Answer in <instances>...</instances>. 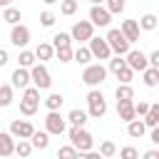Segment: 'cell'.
<instances>
[{
	"mask_svg": "<svg viewBox=\"0 0 159 159\" xmlns=\"http://www.w3.org/2000/svg\"><path fill=\"white\" fill-rule=\"evenodd\" d=\"M32 52H35V57H37L40 62H47V60H55V47H52L50 42H40V45H37V47H35Z\"/></svg>",
	"mask_w": 159,
	"mask_h": 159,
	"instance_id": "cell-21",
	"label": "cell"
},
{
	"mask_svg": "<svg viewBox=\"0 0 159 159\" xmlns=\"http://www.w3.org/2000/svg\"><path fill=\"white\" fill-rule=\"evenodd\" d=\"M142 82L147 87H157L159 84V67H144L142 70Z\"/></svg>",
	"mask_w": 159,
	"mask_h": 159,
	"instance_id": "cell-25",
	"label": "cell"
},
{
	"mask_svg": "<svg viewBox=\"0 0 159 159\" xmlns=\"http://www.w3.org/2000/svg\"><path fill=\"white\" fill-rule=\"evenodd\" d=\"M87 47H89V52H92V60H109L112 57V50H109V45H107V40L104 37H89L87 40Z\"/></svg>",
	"mask_w": 159,
	"mask_h": 159,
	"instance_id": "cell-8",
	"label": "cell"
},
{
	"mask_svg": "<svg viewBox=\"0 0 159 159\" xmlns=\"http://www.w3.org/2000/svg\"><path fill=\"white\" fill-rule=\"evenodd\" d=\"M142 122H144V127H147V129L159 127V104H157V102H154V104H149V109H147V114L142 117Z\"/></svg>",
	"mask_w": 159,
	"mask_h": 159,
	"instance_id": "cell-22",
	"label": "cell"
},
{
	"mask_svg": "<svg viewBox=\"0 0 159 159\" xmlns=\"http://www.w3.org/2000/svg\"><path fill=\"white\" fill-rule=\"evenodd\" d=\"M87 119H89L87 109H80V107L70 109V114H67V122H70L72 127H84V124H87Z\"/></svg>",
	"mask_w": 159,
	"mask_h": 159,
	"instance_id": "cell-19",
	"label": "cell"
},
{
	"mask_svg": "<svg viewBox=\"0 0 159 159\" xmlns=\"http://www.w3.org/2000/svg\"><path fill=\"white\" fill-rule=\"evenodd\" d=\"M114 97H117V99H134L132 82H119V84H117V89H114Z\"/></svg>",
	"mask_w": 159,
	"mask_h": 159,
	"instance_id": "cell-29",
	"label": "cell"
},
{
	"mask_svg": "<svg viewBox=\"0 0 159 159\" xmlns=\"http://www.w3.org/2000/svg\"><path fill=\"white\" fill-rule=\"evenodd\" d=\"M107 67L102 65V62H89V65H84V70H82V82L87 84V87H99L104 80H107Z\"/></svg>",
	"mask_w": 159,
	"mask_h": 159,
	"instance_id": "cell-3",
	"label": "cell"
},
{
	"mask_svg": "<svg viewBox=\"0 0 159 159\" xmlns=\"http://www.w3.org/2000/svg\"><path fill=\"white\" fill-rule=\"evenodd\" d=\"M114 154H117V144H114V142L107 139V142L99 144V157H107V159H109V157H114Z\"/></svg>",
	"mask_w": 159,
	"mask_h": 159,
	"instance_id": "cell-37",
	"label": "cell"
},
{
	"mask_svg": "<svg viewBox=\"0 0 159 159\" xmlns=\"http://www.w3.org/2000/svg\"><path fill=\"white\" fill-rule=\"evenodd\" d=\"M32 132H35V127H32V122H27V119H12V122H10V134H12L15 139H30Z\"/></svg>",
	"mask_w": 159,
	"mask_h": 159,
	"instance_id": "cell-13",
	"label": "cell"
},
{
	"mask_svg": "<svg viewBox=\"0 0 159 159\" xmlns=\"http://www.w3.org/2000/svg\"><path fill=\"white\" fill-rule=\"evenodd\" d=\"M147 109H149V102H142V99H139V102H134V114H137V117H144V114H147Z\"/></svg>",
	"mask_w": 159,
	"mask_h": 159,
	"instance_id": "cell-42",
	"label": "cell"
},
{
	"mask_svg": "<svg viewBox=\"0 0 159 159\" xmlns=\"http://www.w3.org/2000/svg\"><path fill=\"white\" fill-rule=\"evenodd\" d=\"M77 7H80V2H77V0H60V15H65V17L75 15V12H77Z\"/></svg>",
	"mask_w": 159,
	"mask_h": 159,
	"instance_id": "cell-34",
	"label": "cell"
},
{
	"mask_svg": "<svg viewBox=\"0 0 159 159\" xmlns=\"http://www.w3.org/2000/svg\"><path fill=\"white\" fill-rule=\"evenodd\" d=\"M67 129V119L60 114V109H47V117H45V132L50 137H60L65 134Z\"/></svg>",
	"mask_w": 159,
	"mask_h": 159,
	"instance_id": "cell-7",
	"label": "cell"
},
{
	"mask_svg": "<svg viewBox=\"0 0 159 159\" xmlns=\"http://www.w3.org/2000/svg\"><path fill=\"white\" fill-rule=\"evenodd\" d=\"M127 62H124V55H112L109 60H107V72H112V75H117V70H122Z\"/></svg>",
	"mask_w": 159,
	"mask_h": 159,
	"instance_id": "cell-33",
	"label": "cell"
},
{
	"mask_svg": "<svg viewBox=\"0 0 159 159\" xmlns=\"http://www.w3.org/2000/svg\"><path fill=\"white\" fill-rule=\"evenodd\" d=\"M89 2H92V5H97V2H102V0H89Z\"/></svg>",
	"mask_w": 159,
	"mask_h": 159,
	"instance_id": "cell-48",
	"label": "cell"
},
{
	"mask_svg": "<svg viewBox=\"0 0 159 159\" xmlns=\"http://www.w3.org/2000/svg\"><path fill=\"white\" fill-rule=\"evenodd\" d=\"M10 84H12L15 89H25V87L30 84V70L17 65V67L12 70V75H10Z\"/></svg>",
	"mask_w": 159,
	"mask_h": 159,
	"instance_id": "cell-14",
	"label": "cell"
},
{
	"mask_svg": "<svg viewBox=\"0 0 159 159\" xmlns=\"http://www.w3.org/2000/svg\"><path fill=\"white\" fill-rule=\"evenodd\" d=\"M45 5H55V2H60V0H42Z\"/></svg>",
	"mask_w": 159,
	"mask_h": 159,
	"instance_id": "cell-47",
	"label": "cell"
},
{
	"mask_svg": "<svg viewBox=\"0 0 159 159\" xmlns=\"http://www.w3.org/2000/svg\"><path fill=\"white\" fill-rule=\"evenodd\" d=\"M7 5H12V0H0V7H7Z\"/></svg>",
	"mask_w": 159,
	"mask_h": 159,
	"instance_id": "cell-46",
	"label": "cell"
},
{
	"mask_svg": "<svg viewBox=\"0 0 159 159\" xmlns=\"http://www.w3.org/2000/svg\"><path fill=\"white\" fill-rule=\"evenodd\" d=\"M27 42H30V27L22 25V22L10 25V45L22 50V47H27Z\"/></svg>",
	"mask_w": 159,
	"mask_h": 159,
	"instance_id": "cell-10",
	"label": "cell"
},
{
	"mask_svg": "<svg viewBox=\"0 0 159 159\" xmlns=\"http://www.w3.org/2000/svg\"><path fill=\"white\" fill-rule=\"evenodd\" d=\"M55 20H57V15H55L52 10H42V12H40V25H42V27H52Z\"/></svg>",
	"mask_w": 159,
	"mask_h": 159,
	"instance_id": "cell-38",
	"label": "cell"
},
{
	"mask_svg": "<svg viewBox=\"0 0 159 159\" xmlns=\"http://www.w3.org/2000/svg\"><path fill=\"white\" fill-rule=\"evenodd\" d=\"M147 62H149V67H159V50L149 52V55H147Z\"/></svg>",
	"mask_w": 159,
	"mask_h": 159,
	"instance_id": "cell-43",
	"label": "cell"
},
{
	"mask_svg": "<svg viewBox=\"0 0 159 159\" xmlns=\"http://www.w3.org/2000/svg\"><path fill=\"white\" fill-rule=\"evenodd\" d=\"M52 47H62V45H72V37H70V32H55V37H52V42H50Z\"/></svg>",
	"mask_w": 159,
	"mask_h": 159,
	"instance_id": "cell-36",
	"label": "cell"
},
{
	"mask_svg": "<svg viewBox=\"0 0 159 159\" xmlns=\"http://www.w3.org/2000/svg\"><path fill=\"white\" fill-rule=\"evenodd\" d=\"M117 117H119L122 122L134 119V117H137V114H134V99H117Z\"/></svg>",
	"mask_w": 159,
	"mask_h": 159,
	"instance_id": "cell-15",
	"label": "cell"
},
{
	"mask_svg": "<svg viewBox=\"0 0 159 159\" xmlns=\"http://www.w3.org/2000/svg\"><path fill=\"white\" fill-rule=\"evenodd\" d=\"M144 159H159V149H149V152H144Z\"/></svg>",
	"mask_w": 159,
	"mask_h": 159,
	"instance_id": "cell-45",
	"label": "cell"
},
{
	"mask_svg": "<svg viewBox=\"0 0 159 159\" xmlns=\"http://www.w3.org/2000/svg\"><path fill=\"white\" fill-rule=\"evenodd\" d=\"M124 62H127V67H132L134 72H142L144 67H149V62H147V55L142 52V50H127V55H124Z\"/></svg>",
	"mask_w": 159,
	"mask_h": 159,
	"instance_id": "cell-12",
	"label": "cell"
},
{
	"mask_svg": "<svg viewBox=\"0 0 159 159\" xmlns=\"http://www.w3.org/2000/svg\"><path fill=\"white\" fill-rule=\"evenodd\" d=\"M114 77H117L119 82H132V80H134V70L124 65L122 70H117V75H114Z\"/></svg>",
	"mask_w": 159,
	"mask_h": 159,
	"instance_id": "cell-39",
	"label": "cell"
},
{
	"mask_svg": "<svg viewBox=\"0 0 159 159\" xmlns=\"http://www.w3.org/2000/svg\"><path fill=\"white\" fill-rule=\"evenodd\" d=\"M127 134H129L132 139H142V137L147 134V127H144L142 117H139V119L134 117V119H129V122H127Z\"/></svg>",
	"mask_w": 159,
	"mask_h": 159,
	"instance_id": "cell-18",
	"label": "cell"
},
{
	"mask_svg": "<svg viewBox=\"0 0 159 159\" xmlns=\"http://www.w3.org/2000/svg\"><path fill=\"white\" fill-rule=\"evenodd\" d=\"M119 157H122V159H139V152H137L134 147H122V149H119Z\"/></svg>",
	"mask_w": 159,
	"mask_h": 159,
	"instance_id": "cell-41",
	"label": "cell"
},
{
	"mask_svg": "<svg viewBox=\"0 0 159 159\" xmlns=\"http://www.w3.org/2000/svg\"><path fill=\"white\" fill-rule=\"evenodd\" d=\"M139 30H144V32H152V30H157V25H159V17L154 15V12H144L142 17H139Z\"/></svg>",
	"mask_w": 159,
	"mask_h": 159,
	"instance_id": "cell-23",
	"label": "cell"
},
{
	"mask_svg": "<svg viewBox=\"0 0 159 159\" xmlns=\"http://www.w3.org/2000/svg\"><path fill=\"white\" fill-rule=\"evenodd\" d=\"M15 154V137L10 132H0V157H12Z\"/></svg>",
	"mask_w": 159,
	"mask_h": 159,
	"instance_id": "cell-17",
	"label": "cell"
},
{
	"mask_svg": "<svg viewBox=\"0 0 159 159\" xmlns=\"http://www.w3.org/2000/svg\"><path fill=\"white\" fill-rule=\"evenodd\" d=\"M30 84H35L40 92H45V89L52 87V75H50V70L45 67V62H35V65L30 67Z\"/></svg>",
	"mask_w": 159,
	"mask_h": 159,
	"instance_id": "cell-5",
	"label": "cell"
},
{
	"mask_svg": "<svg viewBox=\"0 0 159 159\" xmlns=\"http://www.w3.org/2000/svg\"><path fill=\"white\" fill-rule=\"evenodd\" d=\"M2 20H5L7 25H15V22H20V20H22V12H20L17 7L7 5V7H2Z\"/></svg>",
	"mask_w": 159,
	"mask_h": 159,
	"instance_id": "cell-27",
	"label": "cell"
},
{
	"mask_svg": "<svg viewBox=\"0 0 159 159\" xmlns=\"http://www.w3.org/2000/svg\"><path fill=\"white\" fill-rule=\"evenodd\" d=\"M119 30H122V35H124L129 42H137V40H139V32H142L139 25H137V20H122V27H119Z\"/></svg>",
	"mask_w": 159,
	"mask_h": 159,
	"instance_id": "cell-16",
	"label": "cell"
},
{
	"mask_svg": "<svg viewBox=\"0 0 159 159\" xmlns=\"http://www.w3.org/2000/svg\"><path fill=\"white\" fill-rule=\"evenodd\" d=\"M10 62V55H7V50L5 47H0V67H5Z\"/></svg>",
	"mask_w": 159,
	"mask_h": 159,
	"instance_id": "cell-44",
	"label": "cell"
},
{
	"mask_svg": "<svg viewBox=\"0 0 159 159\" xmlns=\"http://www.w3.org/2000/svg\"><path fill=\"white\" fill-rule=\"evenodd\" d=\"M89 22H92L94 27H109V22H112V12H109L102 2H97V5L89 7Z\"/></svg>",
	"mask_w": 159,
	"mask_h": 159,
	"instance_id": "cell-9",
	"label": "cell"
},
{
	"mask_svg": "<svg viewBox=\"0 0 159 159\" xmlns=\"http://www.w3.org/2000/svg\"><path fill=\"white\" fill-rule=\"evenodd\" d=\"M92 35H94V25L89 20H77L72 25V30H70V37L77 40V42H87Z\"/></svg>",
	"mask_w": 159,
	"mask_h": 159,
	"instance_id": "cell-11",
	"label": "cell"
},
{
	"mask_svg": "<svg viewBox=\"0 0 159 159\" xmlns=\"http://www.w3.org/2000/svg\"><path fill=\"white\" fill-rule=\"evenodd\" d=\"M65 132H67L70 144H72L80 154H84V152H89V149L94 147V137H92L84 127H70V129H65Z\"/></svg>",
	"mask_w": 159,
	"mask_h": 159,
	"instance_id": "cell-1",
	"label": "cell"
},
{
	"mask_svg": "<svg viewBox=\"0 0 159 159\" xmlns=\"http://www.w3.org/2000/svg\"><path fill=\"white\" fill-rule=\"evenodd\" d=\"M104 40H107V45H109L112 55H127V50L132 47V42L122 35V30H119V27H109Z\"/></svg>",
	"mask_w": 159,
	"mask_h": 159,
	"instance_id": "cell-6",
	"label": "cell"
},
{
	"mask_svg": "<svg viewBox=\"0 0 159 159\" xmlns=\"http://www.w3.org/2000/svg\"><path fill=\"white\" fill-rule=\"evenodd\" d=\"M37 109H40V89L35 84H27L22 89V97H20V112L25 117H32Z\"/></svg>",
	"mask_w": 159,
	"mask_h": 159,
	"instance_id": "cell-4",
	"label": "cell"
},
{
	"mask_svg": "<svg viewBox=\"0 0 159 159\" xmlns=\"http://www.w3.org/2000/svg\"><path fill=\"white\" fill-rule=\"evenodd\" d=\"M55 57H57L62 65L72 62V45H62V47H55Z\"/></svg>",
	"mask_w": 159,
	"mask_h": 159,
	"instance_id": "cell-32",
	"label": "cell"
},
{
	"mask_svg": "<svg viewBox=\"0 0 159 159\" xmlns=\"http://www.w3.org/2000/svg\"><path fill=\"white\" fill-rule=\"evenodd\" d=\"M87 114L92 117V119H102L104 114H107V99H104V94L97 89V87H89V92H87Z\"/></svg>",
	"mask_w": 159,
	"mask_h": 159,
	"instance_id": "cell-2",
	"label": "cell"
},
{
	"mask_svg": "<svg viewBox=\"0 0 159 159\" xmlns=\"http://www.w3.org/2000/svg\"><path fill=\"white\" fill-rule=\"evenodd\" d=\"M102 5L112 12V15H122L127 7V0H102Z\"/></svg>",
	"mask_w": 159,
	"mask_h": 159,
	"instance_id": "cell-31",
	"label": "cell"
},
{
	"mask_svg": "<svg viewBox=\"0 0 159 159\" xmlns=\"http://www.w3.org/2000/svg\"><path fill=\"white\" fill-rule=\"evenodd\" d=\"M15 99V87L12 84H0V107H10Z\"/></svg>",
	"mask_w": 159,
	"mask_h": 159,
	"instance_id": "cell-26",
	"label": "cell"
},
{
	"mask_svg": "<svg viewBox=\"0 0 159 159\" xmlns=\"http://www.w3.org/2000/svg\"><path fill=\"white\" fill-rule=\"evenodd\" d=\"M15 154H17V157H30V154H32L30 139H17V142H15Z\"/></svg>",
	"mask_w": 159,
	"mask_h": 159,
	"instance_id": "cell-35",
	"label": "cell"
},
{
	"mask_svg": "<svg viewBox=\"0 0 159 159\" xmlns=\"http://www.w3.org/2000/svg\"><path fill=\"white\" fill-rule=\"evenodd\" d=\"M57 157H62V159H72V157H80V152H77L72 144H65V147L57 149Z\"/></svg>",
	"mask_w": 159,
	"mask_h": 159,
	"instance_id": "cell-40",
	"label": "cell"
},
{
	"mask_svg": "<svg viewBox=\"0 0 159 159\" xmlns=\"http://www.w3.org/2000/svg\"><path fill=\"white\" fill-rule=\"evenodd\" d=\"M35 62H37L35 52H32V50H25V47H22V50H20V55H17V65H20V67H27V70H30V67H32Z\"/></svg>",
	"mask_w": 159,
	"mask_h": 159,
	"instance_id": "cell-28",
	"label": "cell"
},
{
	"mask_svg": "<svg viewBox=\"0 0 159 159\" xmlns=\"http://www.w3.org/2000/svg\"><path fill=\"white\" fill-rule=\"evenodd\" d=\"M72 62H77V65H89V62H92V52H89V47L80 45L77 50H72Z\"/></svg>",
	"mask_w": 159,
	"mask_h": 159,
	"instance_id": "cell-24",
	"label": "cell"
},
{
	"mask_svg": "<svg viewBox=\"0 0 159 159\" xmlns=\"http://www.w3.org/2000/svg\"><path fill=\"white\" fill-rule=\"evenodd\" d=\"M30 144H32V149H40V152H42V149L50 147V134H47L45 129H42V132L35 129V132L30 134Z\"/></svg>",
	"mask_w": 159,
	"mask_h": 159,
	"instance_id": "cell-20",
	"label": "cell"
},
{
	"mask_svg": "<svg viewBox=\"0 0 159 159\" xmlns=\"http://www.w3.org/2000/svg\"><path fill=\"white\" fill-rule=\"evenodd\" d=\"M62 104H65V97H62L60 92H50V94L45 97V107H47V109H60Z\"/></svg>",
	"mask_w": 159,
	"mask_h": 159,
	"instance_id": "cell-30",
	"label": "cell"
}]
</instances>
